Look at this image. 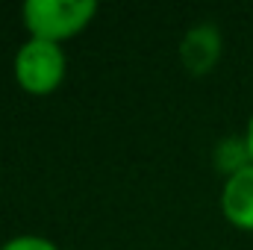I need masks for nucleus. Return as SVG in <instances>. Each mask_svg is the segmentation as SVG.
Listing matches in <instances>:
<instances>
[{
    "label": "nucleus",
    "instance_id": "5",
    "mask_svg": "<svg viewBox=\"0 0 253 250\" xmlns=\"http://www.w3.org/2000/svg\"><path fill=\"white\" fill-rule=\"evenodd\" d=\"M0 250H59L56 242L44 239V236H15L6 245H0Z\"/></svg>",
    "mask_w": 253,
    "mask_h": 250
},
{
    "label": "nucleus",
    "instance_id": "6",
    "mask_svg": "<svg viewBox=\"0 0 253 250\" xmlns=\"http://www.w3.org/2000/svg\"><path fill=\"white\" fill-rule=\"evenodd\" d=\"M245 150H248V159L253 162V115L248 121V129H245Z\"/></svg>",
    "mask_w": 253,
    "mask_h": 250
},
{
    "label": "nucleus",
    "instance_id": "2",
    "mask_svg": "<svg viewBox=\"0 0 253 250\" xmlns=\"http://www.w3.org/2000/svg\"><path fill=\"white\" fill-rule=\"evenodd\" d=\"M65 74H68V56L62 44L27 39L15 53V83L33 97L53 94L62 85Z\"/></svg>",
    "mask_w": 253,
    "mask_h": 250
},
{
    "label": "nucleus",
    "instance_id": "4",
    "mask_svg": "<svg viewBox=\"0 0 253 250\" xmlns=\"http://www.w3.org/2000/svg\"><path fill=\"white\" fill-rule=\"evenodd\" d=\"M180 56H183V65L191 74H209L215 68V62L221 59V33L212 24L191 27L183 39Z\"/></svg>",
    "mask_w": 253,
    "mask_h": 250
},
{
    "label": "nucleus",
    "instance_id": "3",
    "mask_svg": "<svg viewBox=\"0 0 253 250\" xmlns=\"http://www.w3.org/2000/svg\"><path fill=\"white\" fill-rule=\"evenodd\" d=\"M221 215L239 230H253V162L227 174L221 188Z\"/></svg>",
    "mask_w": 253,
    "mask_h": 250
},
{
    "label": "nucleus",
    "instance_id": "1",
    "mask_svg": "<svg viewBox=\"0 0 253 250\" xmlns=\"http://www.w3.org/2000/svg\"><path fill=\"white\" fill-rule=\"evenodd\" d=\"M97 15L94 0H27L21 6V21L30 39L62 44L80 36Z\"/></svg>",
    "mask_w": 253,
    "mask_h": 250
}]
</instances>
